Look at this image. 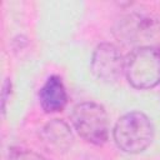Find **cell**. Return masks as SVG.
Masks as SVG:
<instances>
[{
	"label": "cell",
	"instance_id": "6da1fadb",
	"mask_svg": "<svg viewBox=\"0 0 160 160\" xmlns=\"http://www.w3.org/2000/svg\"><path fill=\"white\" fill-rule=\"evenodd\" d=\"M116 146L126 154L144 152L154 140V126L142 111H130L118 119L112 130Z\"/></svg>",
	"mask_w": 160,
	"mask_h": 160
},
{
	"label": "cell",
	"instance_id": "7a4b0ae2",
	"mask_svg": "<svg viewBox=\"0 0 160 160\" xmlns=\"http://www.w3.org/2000/svg\"><path fill=\"white\" fill-rule=\"evenodd\" d=\"M125 75L131 86L140 90L152 89L160 84V49L141 45L125 59Z\"/></svg>",
	"mask_w": 160,
	"mask_h": 160
},
{
	"label": "cell",
	"instance_id": "3957f363",
	"mask_svg": "<svg viewBox=\"0 0 160 160\" xmlns=\"http://www.w3.org/2000/svg\"><path fill=\"white\" fill-rule=\"evenodd\" d=\"M71 124L75 131L85 141L102 145L109 138V118L102 105L94 101H84L74 106Z\"/></svg>",
	"mask_w": 160,
	"mask_h": 160
},
{
	"label": "cell",
	"instance_id": "277c9868",
	"mask_svg": "<svg viewBox=\"0 0 160 160\" xmlns=\"http://www.w3.org/2000/svg\"><path fill=\"white\" fill-rule=\"evenodd\" d=\"M90 70L98 80L115 82L125 72V59L114 44L101 42L92 51Z\"/></svg>",
	"mask_w": 160,
	"mask_h": 160
},
{
	"label": "cell",
	"instance_id": "5b68a950",
	"mask_svg": "<svg viewBox=\"0 0 160 160\" xmlns=\"http://www.w3.org/2000/svg\"><path fill=\"white\" fill-rule=\"evenodd\" d=\"M39 139L42 146L52 154H64L74 144V134L70 126L60 119L46 122L39 132Z\"/></svg>",
	"mask_w": 160,
	"mask_h": 160
},
{
	"label": "cell",
	"instance_id": "8992f818",
	"mask_svg": "<svg viewBox=\"0 0 160 160\" xmlns=\"http://www.w3.org/2000/svg\"><path fill=\"white\" fill-rule=\"evenodd\" d=\"M39 102L45 112H59L68 104V92L60 76L51 75L39 91Z\"/></svg>",
	"mask_w": 160,
	"mask_h": 160
},
{
	"label": "cell",
	"instance_id": "52a82bcc",
	"mask_svg": "<svg viewBox=\"0 0 160 160\" xmlns=\"http://www.w3.org/2000/svg\"><path fill=\"white\" fill-rule=\"evenodd\" d=\"M154 28V19L141 14H131L119 26V36L126 41H138L144 36H149Z\"/></svg>",
	"mask_w": 160,
	"mask_h": 160
},
{
	"label": "cell",
	"instance_id": "ba28073f",
	"mask_svg": "<svg viewBox=\"0 0 160 160\" xmlns=\"http://www.w3.org/2000/svg\"><path fill=\"white\" fill-rule=\"evenodd\" d=\"M5 160H48V159L34 150L22 149V148H11Z\"/></svg>",
	"mask_w": 160,
	"mask_h": 160
},
{
	"label": "cell",
	"instance_id": "9c48e42d",
	"mask_svg": "<svg viewBox=\"0 0 160 160\" xmlns=\"http://www.w3.org/2000/svg\"><path fill=\"white\" fill-rule=\"evenodd\" d=\"M11 92V81L10 79H5L4 84H2V91H1V111L2 114H5V105H6V100L10 96Z\"/></svg>",
	"mask_w": 160,
	"mask_h": 160
}]
</instances>
